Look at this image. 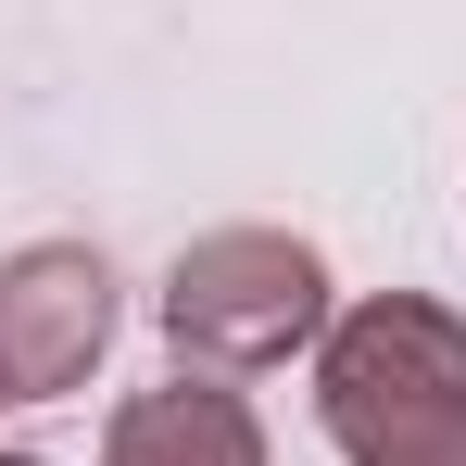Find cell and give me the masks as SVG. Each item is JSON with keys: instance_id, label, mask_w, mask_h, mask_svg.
<instances>
[{"instance_id": "277c9868", "label": "cell", "mask_w": 466, "mask_h": 466, "mask_svg": "<svg viewBox=\"0 0 466 466\" xmlns=\"http://www.w3.org/2000/svg\"><path fill=\"white\" fill-rule=\"evenodd\" d=\"M101 466H265V429H252V403L215 390V379H152V390L114 403Z\"/></svg>"}, {"instance_id": "6da1fadb", "label": "cell", "mask_w": 466, "mask_h": 466, "mask_svg": "<svg viewBox=\"0 0 466 466\" xmlns=\"http://www.w3.org/2000/svg\"><path fill=\"white\" fill-rule=\"evenodd\" d=\"M315 416L353 466H466V315L429 290H379L328 328Z\"/></svg>"}, {"instance_id": "7a4b0ae2", "label": "cell", "mask_w": 466, "mask_h": 466, "mask_svg": "<svg viewBox=\"0 0 466 466\" xmlns=\"http://www.w3.org/2000/svg\"><path fill=\"white\" fill-rule=\"evenodd\" d=\"M164 328L202 366H278V353H303L315 328H328V265L290 228H215V239L177 252Z\"/></svg>"}, {"instance_id": "3957f363", "label": "cell", "mask_w": 466, "mask_h": 466, "mask_svg": "<svg viewBox=\"0 0 466 466\" xmlns=\"http://www.w3.org/2000/svg\"><path fill=\"white\" fill-rule=\"evenodd\" d=\"M114 340V265L88 239H38L0 265V403H51L76 390Z\"/></svg>"}, {"instance_id": "5b68a950", "label": "cell", "mask_w": 466, "mask_h": 466, "mask_svg": "<svg viewBox=\"0 0 466 466\" xmlns=\"http://www.w3.org/2000/svg\"><path fill=\"white\" fill-rule=\"evenodd\" d=\"M0 466H38V454H0Z\"/></svg>"}]
</instances>
